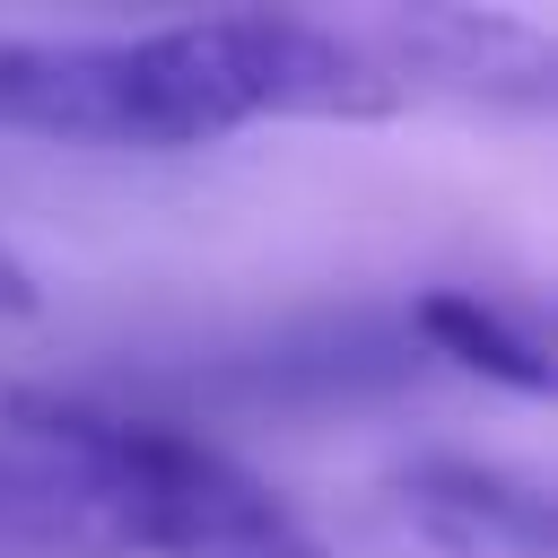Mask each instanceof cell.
<instances>
[{
  "label": "cell",
  "mask_w": 558,
  "mask_h": 558,
  "mask_svg": "<svg viewBox=\"0 0 558 558\" xmlns=\"http://www.w3.org/2000/svg\"><path fill=\"white\" fill-rule=\"evenodd\" d=\"M410 331L427 340V357L462 366V375H488L506 392H549V331L541 314L506 305V296H480V288H427L410 305Z\"/></svg>",
  "instance_id": "cell-6"
},
{
  "label": "cell",
  "mask_w": 558,
  "mask_h": 558,
  "mask_svg": "<svg viewBox=\"0 0 558 558\" xmlns=\"http://www.w3.org/2000/svg\"><path fill=\"white\" fill-rule=\"evenodd\" d=\"M401 514L462 558H549V488L506 462H410L392 480Z\"/></svg>",
  "instance_id": "cell-5"
},
{
  "label": "cell",
  "mask_w": 558,
  "mask_h": 558,
  "mask_svg": "<svg viewBox=\"0 0 558 558\" xmlns=\"http://www.w3.org/2000/svg\"><path fill=\"white\" fill-rule=\"evenodd\" d=\"M401 78L323 17L227 9L148 35H0V131L78 148H201L244 122H384Z\"/></svg>",
  "instance_id": "cell-1"
},
{
  "label": "cell",
  "mask_w": 558,
  "mask_h": 558,
  "mask_svg": "<svg viewBox=\"0 0 558 558\" xmlns=\"http://www.w3.org/2000/svg\"><path fill=\"white\" fill-rule=\"evenodd\" d=\"M35 305H44V288H35V270H26V262H17L9 244H0V323H26Z\"/></svg>",
  "instance_id": "cell-7"
},
{
  "label": "cell",
  "mask_w": 558,
  "mask_h": 558,
  "mask_svg": "<svg viewBox=\"0 0 558 558\" xmlns=\"http://www.w3.org/2000/svg\"><path fill=\"white\" fill-rule=\"evenodd\" d=\"M357 44L401 78V96L410 87H445V96L506 105V113H549L558 105L549 26L506 17V9H401V17H375Z\"/></svg>",
  "instance_id": "cell-4"
},
{
  "label": "cell",
  "mask_w": 558,
  "mask_h": 558,
  "mask_svg": "<svg viewBox=\"0 0 558 558\" xmlns=\"http://www.w3.org/2000/svg\"><path fill=\"white\" fill-rule=\"evenodd\" d=\"M0 558H140L113 471L52 436L17 392L0 401Z\"/></svg>",
  "instance_id": "cell-3"
},
{
  "label": "cell",
  "mask_w": 558,
  "mask_h": 558,
  "mask_svg": "<svg viewBox=\"0 0 558 558\" xmlns=\"http://www.w3.org/2000/svg\"><path fill=\"white\" fill-rule=\"evenodd\" d=\"M17 401L52 436H70L96 471H113L140 558H331L314 541V523L270 480H253L235 453H218L209 436H192L174 418L96 410L70 392H17Z\"/></svg>",
  "instance_id": "cell-2"
}]
</instances>
